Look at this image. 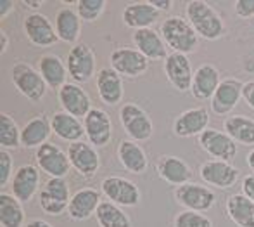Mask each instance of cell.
<instances>
[{
	"label": "cell",
	"mask_w": 254,
	"mask_h": 227,
	"mask_svg": "<svg viewBox=\"0 0 254 227\" xmlns=\"http://www.w3.org/2000/svg\"><path fill=\"white\" fill-rule=\"evenodd\" d=\"M187 21L192 24L195 33L204 40H218L225 33L223 17L218 14L214 7H211L204 0H192L185 7Z\"/></svg>",
	"instance_id": "6da1fadb"
},
{
	"label": "cell",
	"mask_w": 254,
	"mask_h": 227,
	"mask_svg": "<svg viewBox=\"0 0 254 227\" xmlns=\"http://www.w3.org/2000/svg\"><path fill=\"white\" fill-rule=\"evenodd\" d=\"M161 37L168 49L178 54H192L199 47V35L182 16H170L161 24Z\"/></svg>",
	"instance_id": "7a4b0ae2"
},
{
	"label": "cell",
	"mask_w": 254,
	"mask_h": 227,
	"mask_svg": "<svg viewBox=\"0 0 254 227\" xmlns=\"http://www.w3.org/2000/svg\"><path fill=\"white\" fill-rule=\"evenodd\" d=\"M10 78H12V84L17 89V92L31 103H38L47 92V84L42 78L40 71H37L26 63L19 61L14 64L10 70Z\"/></svg>",
	"instance_id": "3957f363"
},
{
	"label": "cell",
	"mask_w": 254,
	"mask_h": 227,
	"mask_svg": "<svg viewBox=\"0 0 254 227\" xmlns=\"http://www.w3.org/2000/svg\"><path fill=\"white\" fill-rule=\"evenodd\" d=\"M120 121L125 132L130 135L131 140L142 142L151 139L152 135V120L149 113L135 103H125L120 110Z\"/></svg>",
	"instance_id": "277c9868"
},
{
	"label": "cell",
	"mask_w": 254,
	"mask_h": 227,
	"mask_svg": "<svg viewBox=\"0 0 254 227\" xmlns=\"http://www.w3.org/2000/svg\"><path fill=\"white\" fill-rule=\"evenodd\" d=\"M69 201V186L64 177H51L38 193L40 208L49 215H63Z\"/></svg>",
	"instance_id": "5b68a950"
},
{
	"label": "cell",
	"mask_w": 254,
	"mask_h": 227,
	"mask_svg": "<svg viewBox=\"0 0 254 227\" xmlns=\"http://www.w3.org/2000/svg\"><path fill=\"white\" fill-rule=\"evenodd\" d=\"M67 75L74 80V84H87L95 73V52L90 45L76 44L69 49L66 59Z\"/></svg>",
	"instance_id": "8992f818"
},
{
	"label": "cell",
	"mask_w": 254,
	"mask_h": 227,
	"mask_svg": "<svg viewBox=\"0 0 254 227\" xmlns=\"http://www.w3.org/2000/svg\"><path fill=\"white\" fill-rule=\"evenodd\" d=\"M101 189L107 201L118 205V207H135L140 201V189L130 179L111 175L101 182Z\"/></svg>",
	"instance_id": "52a82bcc"
},
{
	"label": "cell",
	"mask_w": 254,
	"mask_h": 227,
	"mask_svg": "<svg viewBox=\"0 0 254 227\" xmlns=\"http://www.w3.org/2000/svg\"><path fill=\"white\" fill-rule=\"evenodd\" d=\"M111 68L121 77L137 78L144 75L149 68V59L137 49L131 47H120L111 52Z\"/></svg>",
	"instance_id": "ba28073f"
},
{
	"label": "cell",
	"mask_w": 254,
	"mask_h": 227,
	"mask_svg": "<svg viewBox=\"0 0 254 227\" xmlns=\"http://www.w3.org/2000/svg\"><path fill=\"white\" fill-rule=\"evenodd\" d=\"M175 200L185 210L201 212L202 214V212H207L209 208H213L214 201H216V194H214L213 189H209L206 186L187 182L175 189Z\"/></svg>",
	"instance_id": "9c48e42d"
},
{
	"label": "cell",
	"mask_w": 254,
	"mask_h": 227,
	"mask_svg": "<svg viewBox=\"0 0 254 227\" xmlns=\"http://www.w3.org/2000/svg\"><path fill=\"white\" fill-rule=\"evenodd\" d=\"M199 146L214 160L230 163L237 156V142L227 132H220L216 128H206L199 135Z\"/></svg>",
	"instance_id": "30bf717a"
},
{
	"label": "cell",
	"mask_w": 254,
	"mask_h": 227,
	"mask_svg": "<svg viewBox=\"0 0 254 227\" xmlns=\"http://www.w3.org/2000/svg\"><path fill=\"white\" fill-rule=\"evenodd\" d=\"M23 30L26 33L28 40L37 47H51L59 42V37L56 33V26L42 12L28 14L23 21Z\"/></svg>",
	"instance_id": "8fae6325"
},
{
	"label": "cell",
	"mask_w": 254,
	"mask_h": 227,
	"mask_svg": "<svg viewBox=\"0 0 254 227\" xmlns=\"http://www.w3.org/2000/svg\"><path fill=\"white\" fill-rule=\"evenodd\" d=\"M164 73H166V78L170 80V84L178 92L190 91L195 71L192 70V63L187 54L171 52L164 59Z\"/></svg>",
	"instance_id": "7c38bea8"
},
{
	"label": "cell",
	"mask_w": 254,
	"mask_h": 227,
	"mask_svg": "<svg viewBox=\"0 0 254 227\" xmlns=\"http://www.w3.org/2000/svg\"><path fill=\"white\" fill-rule=\"evenodd\" d=\"M37 163L49 177H66L69 174L71 161L67 158V153H64L59 146L54 142H45L35 153Z\"/></svg>",
	"instance_id": "4fadbf2b"
},
{
	"label": "cell",
	"mask_w": 254,
	"mask_h": 227,
	"mask_svg": "<svg viewBox=\"0 0 254 227\" xmlns=\"http://www.w3.org/2000/svg\"><path fill=\"white\" fill-rule=\"evenodd\" d=\"M85 135L94 147H104L113 139V121L104 110L92 108V111L83 118Z\"/></svg>",
	"instance_id": "5bb4252c"
},
{
	"label": "cell",
	"mask_w": 254,
	"mask_h": 227,
	"mask_svg": "<svg viewBox=\"0 0 254 227\" xmlns=\"http://www.w3.org/2000/svg\"><path fill=\"white\" fill-rule=\"evenodd\" d=\"M67 158L71 161V167L78 174L83 175V177L95 175L99 167H101V158H99L97 149L90 142H85V140H78V142L69 144Z\"/></svg>",
	"instance_id": "9a60e30c"
},
{
	"label": "cell",
	"mask_w": 254,
	"mask_h": 227,
	"mask_svg": "<svg viewBox=\"0 0 254 227\" xmlns=\"http://www.w3.org/2000/svg\"><path fill=\"white\" fill-rule=\"evenodd\" d=\"M199 174H201V179L207 186L218 187V189H228L239 181L241 172L228 161L211 160L201 165Z\"/></svg>",
	"instance_id": "2e32d148"
},
{
	"label": "cell",
	"mask_w": 254,
	"mask_h": 227,
	"mask_svg": "<svg viewBox=\"0 0 254 227\" xmlns=\"http://www.w3.org/2000/svg\"><path fill=\"white\" fill-rule=\"evenodd\" d=\"M242 89H244V84L237 78H225V80L220 82L214 96L211 97V110L213 113L220 114V116H225L228 114L237 103L242 97Z\"/></svg>",
	"instance_id": "e0dca14e"
},
{
	"label": "cell",
	"mask_w": 254,
	"mask_h": 227,
	"mask_svg": "<svg viewBox=\"0 0 254 227\" xmlns=\"http://www.w3.org/2000/svg\"><path fill=\"white\" fill-rule=\"evenodd\" d=\"M57 97H59V103L63 106V110L66 113L73 114L74 118H85L88 113L92 111V103L88 94L81 89V85L78 84H66L59 89L57 92Z\"/></svg>",
	"instance_id": "ac0fdd59"
},
{
	"label": "cell",
	"mask_w": 254,
	"mask_h": 227,
	"mask_svg": "<svg viewBox=\"0 0 254 227\" xmlns=\"http://www.w3.org/2000/svg\"><path fill=\"white\" fill-rule=\"evenodd\" d=\"M12 187V194L21 201V203H28L35 198L40 187V172L35 165H23L19 167L12 175L10 181Z\"/></svg>",
	"instance_id": "d6986e66"
},
{
	"label": "cell",
	"mask_w": 254,
	"mask_h": 227,
	"mask_svg": "<svg viewBox=\"0 0 254 227\" xmlns=\"http://www.w3.org/2000/svg\"><path fill=\"white\" fill-rule=\"evenodd\" d=\"M95 85H97L99 97L107 106H116L121 103L125 96L123 91V80L121 75L116 73L113 68H102L95 75Z\"/></svg>",
	"instance_id": "ffe728a7"
},
{
	"label": "cell",
	"mask_w": 254,
	"mask_h": 227,
	"mask_svg": "<svg viewBox=\"0 0 254 227\" xmlns=\"http://www.w3.org/2000/svg\"><path fill=\"white\" fill-rule=\"evenodd\" d=\"M156 172L159 175V179L177 187L190 182L192 179V168L189 167L187 161L178 156H171V154L161 156L157 160Z\"/></svg>",
	"instance_id": "44dd1931"
},
{
	"label": "cell",
	"mask_w": 254,
	"mask_h": 227,
	"mask_svg": "<svg viewBox=\"0 0 254 227\" xmlns=\"http://www.w3.org/2000/svg\"><path fill=\"white\" fill-rule=\"evenodd\" d=\"M52 134L51 118L45 113H40L37 116L30 118L28 123L21 128V146L26 149H38L47 142V139Z\"/></svg>",
	"instance_id": "7402d4cb"
},
{
	"label": "cell",
	"mask_w": 254,
	"mask_h": 227,
	"mask_svg": "<svg viewBox=\"0 0 254 227\" xmlns=\"http://www.w3.org/2000/svg\"><path fill=\"white\" fill-rule=\"evenodd\" d=\"M209 125V113L204 108H192L175 118L173 132L178 137L201 135Z\"/></svg>",
	"instance_id": "603a6c76"
},
{
	"label": "cell",
	"mask_w": 254,
	"mask_h": 227,
	"mask_svg": "<svg viewBox=\"0 0 254 227\" xmlns=\"http://www.w3.org/2000/svg\"><path fill=\"white\" fill-rule=\"evenodd\" d=\"M118 160H120L121 167L130 174H144L149 167V160L145 151L138 142L131 139H125L118 144Z\"/></svg>",
	"instance_id": "cb8c5ba5"
},
{
	"label": "cell",
	"mask_w": 254,
	"mask_h": 227,
	"mask_svg": "<svg viewBox=\"0 0 254 227\" xmlns=\"http://www.w3.org/2000/svg\"><path fill=\"white\" fill-rule=\"evenodd\" d=\"M131 40L135 44V49L140 50L149 61H163L170 56L163 37L152 28L137 30L133 33V37H131Z\"/></svg>",
	"instance_id": "d4e9b609"
},
{
	"label": "cell",
	"mask_w": 254,
	"mask_h": 227,
	"mask_svg": "<svg viewBox=\"0 0 254 227\" xmlns=\"http://www.w3.org/2000/svg\"><path fill=\"white\" fill-rule=\"evenodd\" d=\"M54 26H56V33L61 42L76 45L81 33V17L76 9H73V7H63V9L57 10L56 19H54Z\"/></svg>",
	"instance_id": "484cf974"
},
{
	"label": "cell",
	"mask_w": 254,
	"mask_h": 227,
	"mask_svg": "<svg viewBox=\"0 0 254 227\" xmlns=\"http://www.w3.org/2000/svg\"><path fill=\"white\" fill-rule=\"evenodd\" d=\"M99 205H101V194L95 189H80L71 196L67 205V215L73 221H87L92 215H95Z\"/></svg>",
	"instance_id": "4316f807"
},
{
	"label": "cell",
	"mask_w": 254,
	"mask_h": 227,
	"mask_svg": "<svg viewBox=\"0 0 254 227\" xmlns=\"http://www.w3.org/2000/svg\"><path fill=\"white\" fill-rule=\"evenodd\" d=\"M157 19H159V10L151 2L128 3L123 9V23L128 28H133L135 31L151 28Z\"/></svg>",
	"instance_id": "83f0119b"
},
{
	"label": "cell",
	"mask_w": 254,
	"mask_h": 227,
	"mask_svg": "<svg viewBox=\"0 0 254 227\" xmlns=\"http://www.w3.org/2000/svg\"><path fill=\"white\" fill-rule=\"evenodd\" d=\"M220 71L213 64H202L195 70L190 92L197 101L211 99L220 85Z\"/></svg>",
	"instance_id": "f1b7e54d"
},
{
	"label": "cell",
	"mask_w": 254,
	"mask_h": 227,
	"mask_svg": "<svg viewBox=\"0 0 254 227\" xmlns=\"http://www.w3.org/2000/svg\"><path fill=\"white\" fill-rule=\"evenodd\" d=\"M52 123V132L59 139L67 140V142H78L81 140V137L85 135V127L78 118H74L73 114L66 113V111H57L52 114L51 118Z\"/></svg>",
	"instance_id": "f546056e"
},
{
	"label": "cell",
	"mask_w": 254,
	"mask_h": 227,
	"mask_svg": "<svg viewBox=\"0 0 254 227\" xmlns=\"http://www.w3.org/2000/svg\"><path fill=\"white\" fill-rule=\"evenodd\" d=\"M227 215L237 227H254V201L242 193L227 198Z\"/></svg>",
	"instance_id": "4dcf8cb0"
},
{
	"label": "cell",
	"mask_w": 254,
	"mask_h": 227,
	"mask_svg": "<svg viewBox=\"0 0 254 227\" xmlns=\"http://www.w3.org/2000/svg\"><path fill=\"white\" fill-rule=\"evenodd\" d=\"M38 71H40L45 84L52 89H61L67 84V68L64 61L56 54H44L38 61Z\"/></svg>",
	"instance_id": "1f68e13d"
},
{
	"label": "cell",
	"mask_w": 254,
	"mask_h": 227,
	"mask_svg": "<svg viewBox=\"0 0 254 227\" xmlns=\"http://www.w3.org/2000/svg\"><path fill=\"white\" fill-rule=\"evenodd\" d=\"M223 128L235 142L253 146L254 144V120L244 114H232L225 120Z\"/></svg>",
	"instance_id": "d6a6232c"
},
{
	"label": "cell",
	"mask_w": 254,
	"mask_h": 227,
	"mask_svg": "<svg viewBox=\"0 0 254 227\" xmlns=\"http://www.w3.org/2000/svg\"><path fill=\"white\" fill-rule=\"evenodd\" d=\"M24 210L21 201L14 194H0V224L2 227H23Z\"/></svg>",
	"instance_id": "836d02e7"
},
{
	"label": "cell",
	"mask_w": 254,
	"mask_h": 227,
	"mask_svg": "<svg viewBox=\"0 0 254 227\" xmlns=\"http://www.w3.org/2000/svg\"><path fill=\"white\" fill-rule=\"evenodd\" d=\"M95 221L99 227H131V221L118 205L111 201H101L97 212H95Z\"/></svg>",
	"instance_id": "e575fe53"
},
{
	"label": "cell",
	"mask_w": 254,
	"mask_h": 227,
	"mask_svg": "<svg viewBox=\"0 0 254 227\" xmlns=\"http://www.w3.org/2000/svg\"><path fill=\"white\" fill-rule=\"evenodd\" d=\"M0 144L2 149H16L21 146V128L7 113L0 114Z\"/></svg>",
	"instance_id": "d590c367"
},
{
	"label": "cell",
	"mask_w": 254,
	"mask_h": 227,
	"mask_svg": "<svg viewBox=\"0 0 254 227\" xmlns=\"http://www.w3.org/2000/svg\"><path fill=\"white\" fill-rule=\"evenodd\" d=\"M106 5H107L106 0H78L76 10L80 14L81 21L94 23V21H97L102 16Z\"/></svg>",
	"instance_id": "8d00e7d4"
},
{
	"label": "cell",
	"mask_w": 254,
	"mask_h": 227,
	"mask_svg": "<svg viewBox=\"0 0 254 227\" xmlns=\"http://www.w3.org/2000/svg\"><path fill=\"white\" fill-rule=\"evenodd\" d=\"M175 227H213V222L201 212L184 210L175 217Z\"/></svg>",
	"instance_id": "74e56055"
},
{
	"label": "cell",
	"mask_w": 254,
	"mask_h": 227,
	"mask_svg": "<svg viewBox=\"0 0 254 227\" xmlns=\"http://www.w3.org/2000/svg\"><path fill=\"white\" fill-rule=\"evenodd\" d=\"M10 175H14L12 174V156H10V153L7 149H2L0 151V184H2V187L9 181H12Z\"/></svg>",
	"instance_id": "f35d334b"
},
{
	"label": "cell",
	"mask_w": 254,
	"mask_h": 227,
	"mask_svg": "<svg viewBox=\"0 0 254 227\" xmlns=\"http://www.w3.org/2000/svg\"><path fill=\"white\" fill-rule=\"evenodd\" d=\"M235 14L242 19H251L254 16V0H237L235 2Z\"/></svg>",
	"instance_id": "ab89813d"
},
{
	"label": "cell",
	"mask_w": 254,
	"mask_h": 227,
	"mask_svg": "<svg viewBox=\"0 0 254 227\" xmlns=\"http://www.w3.org/2000/svg\"><path fill=\"white\" fill-rule=\"evenodd\" d=\"M242 99L246 101L251 110H254V80L251 82H246L244 84V89H242Z\"/></svg>",
	"instance_id": "60d3db41"
},
{
	"label": "cell",
	"mask_w": 254,
	"mask_h": 227,
	"mask_svg": "<svg viewBox=\"0 0 254 227\" xmlns=\"http://www.w3.org/2000/svg\"><path fill=\"white\" fill-rule=\"evenodd\" d=\"M242 194L254 201V174L244 177V181H242Z\"/></svg>",
	"instance_id": "b9f144b4"
},
{
	"label": "cell",
	"mask_w": 254,
	"mask_h": 227,
	"mask_svg": "<svg viewBox=\"0 0 254 227\" xmlns=\"http://www.w3.org/2000/svg\"><path fill=\"white\" fill-rule=\"evenodd\" d=\"M152 5L156 7L157 10H170L171 7H173V2H171V0H152Z\"/></svg>",
	"instance_id": "7bdbcfd3"
},
{
	"label": "cell",
	"mask_w": 254,
	"mask_h": 227,
	"mask_svg": "<svg viewBox=\"0 0 254 227\" xmlns=\"http://www.w3.org/2000/svg\"><path fill=\"white\" fill-rule=\"evenodd\" d=\"M12 7H14L12 0H2V2H0V16L5 17L7 14H9V10H12Z\"/></svg>",
	"instance_id": "ee69618b"
},
{
	"label": "cell",
	"mask_w": 254,
	"mask_h": 227,
	"mask_svg": "<svg viewBox=\"0 0 254 227\" xmlns=\"http://www.w3.org/2000/svg\"><path fill=\"white\" fill-rule=\"evenodd\" d=\"M26 227H54V226H51L49 222H45V221H42V219H33V221L28 222Z\"/></svg>",
	"instance_id": "f6af8a7d"
},
{
	"label": "cell",
	"mask_w": 254,
	"mask_h": 227,
	"mask_svg": "<svg viewBox=\"0 0 254 227\" xmlns=\"http://www.w3.org/2000/svg\"><path fill=\"white\" fill-rule=\"evenodd\" d=\"M0 38H2V54H5L7 49H9V37L3 30L0 31Z\"/></svg>",
	"instance_id": "bcb514c9"
},
{
	"label": "cell",
	"mask_w": 254,
	"mask_h": 227,
	"mask_svg": "<svg viewBox=\"0 0 254 227\" xmlns=\"http://www.w3.org/2000/svg\"><path fill=\"white\" fill-rule=\"evenodd\" d=\"M24 5H30V9H38L42 5V0H24Z\"/></svg>",
	"instance_id": "7dc6e473"
},
{
	"label": "cell",
	"mask_w": 254,
	"mask_h": 227,
	"mask_svg": "<svg viewBox=\"0 0 254 227\" xmlns=\"http://www.w3.org/2000/svg\"><path fill=\"white\" fill-rule=\"evenodd\" d=\"M248 165H249V168H251L253 174H254V149L249 151V154H248Z\"/></svg>",
	"instance_id": "c3c4849f"
}]
</instances>
